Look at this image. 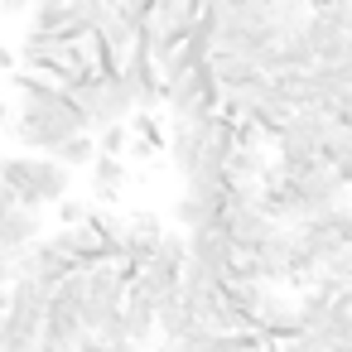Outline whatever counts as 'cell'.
I'll use <instances>...</instances> for the list:
<instances>
[{
    "label": "cell",
    "mask_w": 352,
    "mask_h": 352,
    "mask_svg": "<svg viewBox=\"0 0 352 352\" xmlns=\"http://www.w3.org/2000/svg\"><path fill=\"white\" fill-rule=\"evenodd\" d=\"M121 160H135V164H145V160H160V145L131 131V140H126V150H121Z\"/></svg>",
    "instance_id": "4fadbf2b"
},
{
    "label": "cell",
    "mask_w": 352,
    "mask_h": 352,
    "mask_svg": "<svg viewBox=\"0 0 352 352\" xmlns=\"http://www.w3.org/2000/svg\"><path fill=\"white\" fill-rule=\"evenodd\" d=\"M0 73H15V44H6V34H0Z\"/></svg>",
    "instance_id": "e0dca14e"
},
{
    "label": "cell",
    "mask_w": 352,
    "mask_h": 352,
    "mask_svg": "<svg viewBox=\"0 0 352 352\" xmlns=\"http://www.w3.org/2000/svg\"><path fill=\"white\" fill-rule=\"evenodd\" d=\"M164 232V222H160V212H135V217H126V236H140V241H155Z\"/></svg>",
    "instance_id": "7c38bea8"
},
{
    "label": "cell",
    "mask_w": 352,
    "mask_h": 352,
    "mask_svg": "<svg viewBox=\"0 0 352 352\" xmlns=\"http://www.w3.org/2000/svg\"><path fill=\"white\" fill-rule=\"evenodd\" d=\"M73 352H111V342H107V338H97V333H78Z\"/></svg>",
    "instance_id": "9a60e30c"
},
{
    "label": "cell",
    "mask_w": 352,
    "mask_h": 352,
    "mask_svg": "<svg viewBox=\"0 0 352 352\" xmlns=\"http://www.w3.org/2000/svg\"><path fill=\"white\" fill-rule=\"evenodd\" d=\"M58 164H92V155H97V140H92V131H73V135H63L54 150H49Z\"/></svg>",
    "instance_id": "9c48e42d"
},
{
    "label": "cell",
    "mask_w": 352,
    "mask_h": 352,
    "mask_svg": "<svg viewBox=\"0 0 352 352\" xmlns=\"http://www.w3.org/2000/svg\"><path fill=\"white\" fill-rule=\"evenodd\" d=\"M68 188H73V169L58 164L54 155H39V150H34V160H30V193H25V208H49V203H58Z\"/></svg>",
    "instance_id": "3957f363"
},
{
    "label": "cell",
    "mask_w": 352,
    "mask_h": 352,
    "mask_svg": "<svg viewBox=\"0 0 352 352\" xmlns=\"http://www.w3.org/2000/svg\"><path fill=\"white\" fill-rule=\"evenodd\" d=\"M78 107L87 111V121H92V126L126 121V116L135 111V102H131V87H126L121 68H116V73H97V82H92L82 97H78Z\"/></svg>",
    "instance_id": "6da1fadb"
},
{
    "label": "cell",
    "mask_w": 352,
    "mask_h": 352,
    "mask_svg": "<svg viewBox=\"0 0 352 352\" xmlns=\"http://www.w3.org/2000/svg\"><path fill=\"white\" fill-rule=\"evenodd\" d=\"M102 135H92L97 140V155H116L121 160V150H126V140H131V126L126 121H107V126H97Z\"/></svg>",
    "instance_id": "8fae6325"
},
{
    "label": "cell",
    "mask_w": 352,
    "mask_h": 352,
    "mask_svg": "<svg viewBox=\"0 0 352 352\" xmlns=\"http://www.w3.org/2000/svg\"><path fill=\"white\" fill-rule=\"evenodd\" d=\"M44 236V222H39V208H25V203H15V208H6L0 212V251L6 256H20L30 241H39Z\"/></svg>",
    "instance_id": "8992f818"
},
{
    "label": "cell",
    "mask_w": 352,
    "mask_h": 352,
    "mask_svg": "<svg viewBox=\"0 0 352 352\" xmlns=\"http://www.w3.org/2000/svg\"><path fill=\"white\" fill-rule=\"evenodd\" d=\"M15 352H39V342H30V347H15Z\"/></svg>",
    "instance_id": "ffe728a7"
},
{
    "label": "cell",
    "mask_w": 352,
    "mask_h": 352,
    "mask_svg": "<svg viewBox=\"0 0 352 352\" xmlns=\"http://www.w3.org/2000/svg\"><path fill=\"white\" fill-rule=\"evenodd\" d=\"M184 236H188V256L193 261H203V265H212L217 275L236 261V246L227 241V232H222V222H203V227H184Z\"/></svg>",
    "instance_id": "5b68a950"
},
{
    "label": "cell",
    "mask_w": 352,
    "mask_h": 352,
    "mask_svg": "<svg viewBox=\"0 0 352 352\" xmlns=\"http://www.w3.org/2000/svg\"><path fill=\"white\" fill-rule=\"evenodd\" d=\"M6 208H15V193H10L6 184H0V212H6Z\"/></svg>",
    "instance_id": "d6986e66"
},
{
    "label": "cell",
    "mask_w": 352,
    "mask_h": 352,
    "mask_svg": "<svg viewBox=\"0 0 352 352\" xmlns=\"http://www.w3.org/2000/svg\"><path fill=\"white\" fill-rule=\"evenodd\" d=\"M150 256H155V261H164V265H174V270H179V265H184V261H188V236H184V232H169V227H164V232H160V236H155V251H150Z\"/></svg>",
    "instance_id": "30bf717a"
},
{
    "label": "cell",
    "mask_w": 352,
    "mask_h": 352,
    "mask_svg": "<svg viewBox=\"0 0 352 352\" xmlns=\"http://www.w3.org/2000/svg\"><path fill=\"white\" fill-rule=\"evenodd\" d=\"M30 6H34V0H0V15H6V20H20V15H30Z\"/></svg>",
    "instance_id": "2e32d148"
},
{
    "label": "cell",
    "mask_w": 352,
    "mask_h": 352,
    "mask_svg": "<svg viewBox=\"0 0 352 352\" xmlns=\"http://www.w3.org/2000/svg\"><path fill=\"white\" fill-rule=\"evenodd\" d=\"M87 208H92V203H82V198H73V193H63V198L54 203V212H58V222H63V227H68V222H82V217H87Z\"/></svg>",
    "instance_id": "5bb4252c"
},
{
    "label": "cell",
    "mask_w": 352,
    "mask_h": 352,
    "mask_svg": "<svg viewBox=\"0 0 352 352\" xmlns=\"http://www.w3.org/2000/svg\"><path fill=\"white\" fill-rule=\"evenodd\" d=\"M299 6H304V0H299Z\"/></svg>",
    "instance_id": "44dd1931"
},
{
    "label": "cell",
    "mask_w": 352,
    "mask_h": 352,
    "mask_svg": "<svg viewBox=\"0 0 352 352\" xmlns=\"http://www.w3.org/2000/svg\"><path fill=\"white\" fill-rule=\"evenodd\" d=\"M121 78H126L131 102H135L140 111H160V102H164V82H160L155 58H150L145 44H131V49L121 54Z\"/></svg>",
    "instance_id": "7a4b0ae2"
},
{
    "label": "cell",
    "mask_w": 352,
    "mask_h": 352,
    "mask_svg": "<svg viewBox=\"0 0 352 352\" xmlns=\"http://www.w3.org/2000/svg\"><path fill=\"white\" fill-rule=\"evenodd\" d=\"M217 217H222V184L184 179V193L174 203V222L179 227H203V222H217Z\"/></svg>",
    "instance_id": "277c9868"
},
{
    "label": "cell",
    "mask_w": 352,
    "mask_h": 352,
    "mask_svg": "<svg viewBox=\"0 0 352 352\" xmlns=\"http://www.w3.org/2000/svg\"><path fill=\"white\" fill-rule=\"evenodd\" d=\"M126 184H131V174L116 155H92V198L97 203H121Z\"/></svg>",
    "instance_id": "ba28073f"
},
{
    "label": "cell",
    "mask_w": 352,
    "mask_h": 352,
    "mask_svg": "<svg viewBox=\"0 0 352 352\" xmlns=\"http://www.w3.org/2000/svg\"><path fill=\"white\" fill-rule=\"evenodd\" d=\"M10 275H15V261H10L6 251H0V285H10Z\"/></svg>",
    "instance_id": "ac0fdd59"
},
{
    "label": "cell",
    "mask_w": 352,
    "mask_h": 352,
    "mask_svg": "<svg viewBox=\"0 0 352 352\" xmlns=\"http://www.w3.org/2000/svg\"><path fill=\"white\" fill-rule=\"evenodd\" d=\"M131 289H140L150 304H160V299H169V294L179 289V270L150 256V261H140V265L131 270Z\"/></svg>",
    "instance_id": "52a82bcc"
}]
</instances>
